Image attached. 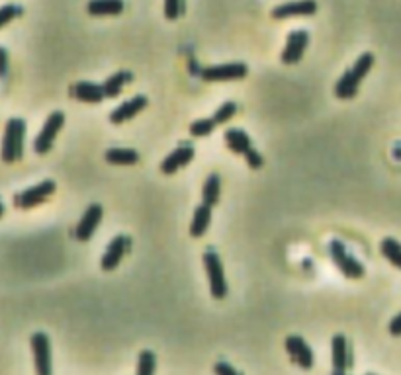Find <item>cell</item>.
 I'll list each match as a JSON object with an SVG mask.
<instances>
[{
	"label": "cell",
	"instance_id": "34",
	"mask_svg": "<svg viewBox=\"0 0 401 375\" xmlns=\"http://www.w3.org/2000/svg\"><path fill=\"white\" fill-rule=\"evenodd\" d=\"M4 215V206H2V203H0V217Z\"/></svg>",
	"mask_w": 401,
	"mask_h": 375
},
{
	"label": "cell",
	"instance_id": "32",
	"mask_svg": "<svg viewBox=\"0 0 401 375\" xmlns=\"http://www.w3.org/2000/svg\"><path fill=\"white\" fill-rule=\"evenodd\" d=\"M214 371H216V374L237 375V369H235L233 366H227L226 362H219V364H216V367H214Z\"/></svg>",
	"mask_w": 401,
	"mask_h": 375
},
{
	"label": "cell",
	"instance_id": "6",
	"mask_svg": "<svg viewBox=\"0 0 401 375\" xmlns=\"http://www.w3.org/2000/svg\"><path fill=\"white\" fill-rule=\"evenodd\" d=\"M249 73L245 63H226V65H211L200 71V76L208 83H227V81H241Z\"/></svg>",
	"mask_w": 401,
	"mask_h": 375
},
{
	"label": "cell",
	"instance_id": "1",
	"mask_svg": "<svg viewBox=\"0 0 401 375\" xmlns=\"http://www.w3.org/2000/svg\"><path fill=\"white\" fill-rule=\"evenodd\" d=\"M25 121L22 117H10L4 127L2 135V149H0V159L6 165L18 162L24 157V137H25Z\"/></svg>",
	"mask_w": 401,
	"mask_h": 375
},
{
	"label": "cell",
	"instance_id": "14",
	"mask_svg": "<svg viewBox=\"0 0 401 375\" xmlns=\"http://www.w3.org/2000/svg\"><path fill=\"white\" fill-rule=\"evenodd\" d=\"M145 106H147V98H145L143 94H137V96H134L132 100L120 104V106L110 114V121L114 125L124 124L127 119H132V117L137 116L141 109H145Z\"/></svg>",
	"mask_w": 401,
	"mask_h": 375
},
{
	"label": "cell",
	"instance_id": "4",
	"mask_svg": "<svg viewBox=\"0 0 401 375\" xmlns=\"http://www.w3.org/2000/svg\"><path fill=\"white\" fill-rule=\"evenodd\" d=\"M329 252H331V258H333V262L337 264V268H339L347 278L359 280V278L364 275V266H362L352 254H349V250H347V246H344L341 241H331Z\"/></svg>",
	"mask_w": 401,
	"mask_h": 375
},
{
	"label": "cell",
	"instance_id": "29",
	"mask_svg": "<svg viewBox=\"0 0 401 375\" xmlns=\"http://www.w3.org/2000/svg\"><path fill=\"white\" fill-rule=\"evenodd\" d=\"M184 0H165V16L167 20H176L182 14Z\"/></svg>",
	"mask_w": 401,
	"mask_h": 375
},
{
	"label": "cell",
	"instance_id": "15",
	"mask_svg": "<svg viewBox=\"0 0 401 375\" xmlns=\"http://www.w3.org/2000/svg\"><path fill=\"white\" fill-rule=\"evenodd\" d=\"M194 159V147L192 145H180L178 149H175L167 159L161 162V170L165 174H175L178 168L186 167L188 162H192Z\"/></svg>",
	"mask_w": 401,
	"mask_h": 375
},
{
	"label": "cell",
	"instance_id": "26",
	"mask_svg": "<svg viewBox=\"0 0 401 375\" xmlns=\"http://www.w3.org/2000/svg\"><path fill=\"white\" fill-rule=\"evenodd\" d=\"M216 121L214 117H208V119H196L192 125H190V135L192 137H206L209 135L214 129H216Z\"/></svg>",
	"mask_w": 401,
	"mask_h": 375
},
{
	"label": "cell",
	"instance_id": "22",
	"mask_svg": "<svg viewBox=\"0 0 401 375\" xmlns=\"http://www.w3.org/2000/svg\"><path fill=\"white\" fill-rule=\"evenodd\" d=\"M226 143L229 149L233 150V153H239V155H245L252 147L251 137L245 133L243 129H227Z\"/></svg>",
	"mask_w": 401,
	"mask_h": 375
},
{
	"label": "cell",
	"instance_id": "16",
	"mask_svg": "<svg viewBox=\"0 0 401 375\" xmlns=\"http://www.w3.org/2000/svg\"><path fill=\"white\" fill-rule=\"evenodd\" d=\"M71 96L75 100L86 102V104H100L106 94H104V86L94 83H76L71 86Z\"/></svg>",
	"mask_w": 401,
	"mask_h": 375
},
{
	"label": "cell",
	"instance_id": "7",
	"mask_svg": "<svg viewBox=\"0 0 401 375\" xmlns=\"http://www.w3.org/2000/svg\"><path fill=\"white\" fill-rule=\"evenodd\" d=\"M55 188H57V184L53 182V180H43L37 186H32V188H28L24 192L16 194L14 196V206L18 209L35 208V206H40V203L47 200L50 196H53Z\"/></svg>",
	"mask_w": 401,
	"mask_h": 375
},
{
	"label": "cell",
	"instance_id": "9",
	"mask_svg": "<svg viewBox=\"0 0 401 375\" xmlns=\"http://www.w3.org/2000/svg\"><path fill=\"white\" fill-rule=\"evenodd\" d=\"M102 215H104V208H102L100 203H92V206H88V209L84 211L83 219L79 221V225H76L75 229L76 241H91L94 233H96L98 225H100Z\"/></svg>",
	"mask_w": 401,
	"mask_h": 375
},
{
	"label": "cell",
	"instance_id": "8",
	"mask_svg": "<svg viewBox=\"0 0 401 375\" xmlns=\"http://www.w3.org/2000/svg\"><path fill=\"white\" fill-rule=\"evenodd\" d=\"M32 350H34L35 371L40 375L51 374V342L45 333L32 334Z\"/></svg>",
	"mask_w": 401,
	"mask_h": 375
},
{
	"label": "cell",
	"instance_id": "24",
	"mask_svg": "<svg viewBox=\"0 0 401 375\" xmlns=\"http://www.w3.org/2000/svg\"><path fill=\"white\" fill-rule=\"evenodd\" d=\"M382 254H384L385 258L392 262L393 266L400 268L401 270V244L395 239H384L382 241Z\"/></svg>",
	"mask_w": 401,
	"mask_h": 375
},
{
	"label": "cell",
	"instance_id": "11",
	"mask_svg": "<svg viewBox=\"0 0 401 375\" xmlns=\"http://www.w3.org/2000/svg\"><path fill=\"white\" fill-rule=\"evenodd\" d=\"M308 43H310V34H308L306 30H296V32H292V34L288 35V40H286V47L284 51H282V63H286V65L298 63V61L303 57Z\"/></svg>",
	"mask_w": 401,
	"mask_h": 375
},
{
	"label": "cell",
	"instance_id": "2",
	"mask_svg": "<svg viewBox=\"0 0 401 375\" xmlns=\"http://www.w3.org/2000/svg\"><path fill=\"white\" fill-rule=\"evenodd\" d=\"M374 65V55L372 53H364L356 59L354 67L349 69L341 78L339 83L335 84V96L341 98V100H349L352 98L356 90H359L360 83L364 81V76L370 73V69Z\"/></svg>",
	"mask_w": 401,
	"mask_h": 375
},
{
	"label": "cell",
	"instance_id": "5",
	"mask_svg": "<svg viewBox=\"0 0 401 375\" xmlns=\"http://www.w3.org/2000/svg\"><path fill=\"white\" fill-rule=\"evenodd\" d=\"M65 125V114L63 112H53L47 119H45V124H43V129L40 131V135L35 137L34 141V150L37 155H47L53 147V141H55V137L57 133L61 131V127Z\"/></svg>",
	"mask_w": 401,
	"mask_h": 375
},
{
	"label": "cell",
	"instance_id": "12",
	"mask_svg": "<svg viewBox=\"0 0 401 375\" xmlns=\"http://www.w3.org/2000/svg\"><path fill=\"white\" fill-rule=\"evenodd\" d=\"M318 12V2L315 0H296V2H286L272 10V18L276 20H286V18H306L313 16Z\"/></svg>",
	"mask_w": 401,
	"mask_h": 375
},
{
	"label": "cell",
	"instance_id": "10",
	"mask_svg": "<svg viewBox=\"0 0 401 375\" xmlns=\"http://www.w3.org/2000/svg\"><path fill=\"white\" fill-rule=\"evenodd\" d=\"M129 246H132V239L126 237V234H117L116 239L110 242L108 249L104 252V256H102V270H104V272H112V270L122 262V258L126 256Z\"/></svg>",
	"mask_w": 401,
	"mask_h": 375
},
{
	"label": "cell",
	"instance_id": "18",
	"mask_svg": "<svg viewBox=\"0 0 401 375\" xmlns=\"http://www.w3.org/2000/svg\"><path fill=\"white\" fill-rule=\"evenodd\" d=\"M86 10L91 16H117L124 12V0H91Z\"/></svg>",
	"mask_w": 401,
	"mask_h": 375
},
{
	"label": "cell",
	"instance_id": "17",
	"mask_svg": "<svg viewBox=\"0 0 401 375\" xmlns=\"http://www.w3.org/2000/svg\"><path fill=\"white\" fill-rule=\"evenodd\" d=\"M333 374L343 375L349 369V344L343 334H335L333 340Z\"/></svg>",
	"mask_w": 401,
	"mask_h": 375
},
{
	"label": "cell",
	"instance_id": "28",
	"mask_svg": "<svg viewBox=\"0 0 401 375\" xmlns=\"http://www.w3.org/2000/svg\"><path fill=\"white\" fill-rule=\"evenodd\" d=\"M24 14V10L16 6V4H6V6H2L0 8V28H4L6 24H10L14 18L22 16Z\"/></svg>",
	"mask_w": 401,
	"mask_h": 375
},
{
	"label": "cell",
	"instance_id": "20",
	"mask_svg": "<svg viewBox=\"0 0 401 375\" xmlns=\"http://www.w3.org/2000/svg\"><path fill=\"white\" fill-rule=\"evenodd\" d=\"M104 159L108 160L110 165H117V167H129V165H137L139 162V153L134 149H108L104 153Z\"/></svg>",
	"mask_w": 401,
	"mask_h": 375
},
{
	"label": "cell",
	"instance_id": "21",
	"mask_svg": "<svg viewBox=\"0 0 401 375\" xmlns=\"http://www.w3.org/2000/svg\"><path fill=\"white\" fill-rule=\"evenodd\" d=\"M134 81V75L129 73V71H120L116 75H112L110 78L104 81V94H106V98H116L117 94L122 92V88L126 86L127 83H132Z\"/></svg>",
	"mask_w": 401,
	"mask_h": 375
},
{
	"label": "cell",
	"instance_id": "19",
	"mask_svg": "<svg viewBox=\"0 0 401 375\" xmlns=\"http://www.w3.org/2000/svg\"><path fill=\"white\" fill-rule=\"evenodd\" d=\"M209 221H211V206L202 203L194 211L192 225H190V234H192L194 239H198V237H202V234L208 231Z\"/></svg>",
	"mask_w": 401,
	"mask_h": 375
},
{
	"label": "cell",
	"instance_id": "33",
	"mask_svg": "<svg viewBox=\"0 0 401 375\" xmlns=\"http://www.w3.org/2000/svg\"><path fill=\"white\" fill-rule=\"evenodd\" d=\"M390 334H393V336H401V313L393 319L392 323H390Z\"/></svg>",
	"mask_w": 401,
	"mask_h": 375
},
{
	"label": "cell",
	"instance_id": "25",
	"mask_svg": "<svg viewBox=\"0 0 401 375\" xmlns=\"http://www.w3.org/2000/svg\"><path fill=\"white\" fill-rule=\"evenodd\" d=\"M139 362H137V374L139 375H151L157 367V356L151 350H143L139 354Z\"/></svg>",
	"mask_w": 401,
	"mask_h": 375
},
{
	"label": "cell",
	"instance_id": "13",
	"mask_svg": "<svg viewBox=\"0 0 401 375\" xmlns=\"http://www.w3.org/2000/svg\"><path fill=\"white\" fill-rule=\"evenodd\" d=\"M286 350L301 369H311L313 367V350L301 336H298V334L288 336L286 338Z\"/></svg>",
	"mask_w": 401,
	"mask_h": 375
},
{
	"label": "cell",
	"instance_id": "31",
	"mask_svg": "<svg viewBox=\"0 0 401 375\" xmlns=\"http://www.w3.org/2000/svg\"><path fill=\"white\" fill-rule=\"evenodd\" d=\"M8 73V51L0 47V78H4Z\"/></svg>",
	"mask_w": 401,
	"mask_h": 375
},
{
	"label": "cell",
	"instance_id": "23",
	"mask_svg": "<svg viewBox=\"0 0 401 375\" xmlns=\"http://www.w3.org/2000/svg\"><path fill=\"white\" fill-rule=\"evenodd\" d=\"M219 194H221V180L219 174H209L204 188H202V200L208 206H218L219 203Z\"/></svg>",
	"mask_w": 401,
	"mask_h": 375
},
{
	"label": "cell",
	"instance_id": "27",
	"mask_svg": "<svg viewBox=\"0 0 401 375\" xmlns=\"http://www.w3.org/2000/svg\"><path fill=\"white\" fill-rule=\"evenodd\" d=\"M235 112H237L235 102H226V104H221V106L216 109V114H214V121H216L218 125L226 124V121H229V119L235 116Z\"/></svg>",
	"mask_w": 401,
	"mask_h": 375
},
{
	"label": "cell",
	"instance_id": "3",
	"mask_svg": "<svg viewBox=\"0 0 401 375\" xmlns=\"http://www.w3.org/2000/svg\"><path fill=\"white\" fill-rule=\"evenodd\" d=\"M204 266H206V274L209 280V292L211 297L216 299H223L227 295V284L226 274H223V264L216 250H208L204 254Z\"/></svg>",
	"mask_w": 401,
	"mask_h": 375
},
{
	"label": "cell",
	"instance_id": "30",
	"mask_svg": "<svg viewBox=\"0 0 401 375\" xmlns=\"http://www.w3.org/2000/svg\"><path fill=\"white\" fill-rule=\"evenodd\" d=\"M245 159H247V165L251 168H260L265 165V157L257 149H252V147L245 153Z\"/></svg>",
	"mask_w": 401,
	"mask_h": 375
}]
</instances>
